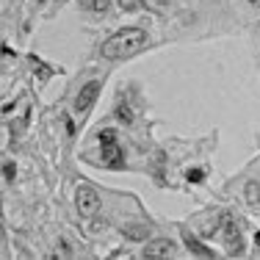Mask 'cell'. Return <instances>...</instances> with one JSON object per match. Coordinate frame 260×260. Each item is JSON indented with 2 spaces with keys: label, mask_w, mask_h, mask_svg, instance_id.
<instances>
[{
  "label": "cell",
  "mask_w": 260,
  "mask_h": 260,
  "mask_svg": "<svg viewBox=\"0 0 260 260\" xmlns=\"http://www.w3.org/2000/svg\"><path fill=\"white\" fill-rule=\"evenodd\" d=\"M144 45H147V34L141 28H122L103 42L100 55L105 61H125L139 50H144Z\"/></svg>",
  "instance_id": "obj_1"
},
{
  "label": "cell",
  "mask_w": 260,
  "mask_h": 260,
  "mask_svg": "<svg viewBox=\"0 0 260 260\" xmlns=\"http://www.w3.org/2000/svg\"><path fill=\"white\" fill-rule=\"evenodd\" d=\"M75 205H78V213L89 219V216H94L97 208H100V197H97V191L91 188V185H78Z\"/></svg>",
  "instance_id": "obj_2"
},
{
  "label": "cell",
  "mask_w": 260,
  "mask_h": 260,
  "mask_svg": "<svg viewBox=\"0 0 260 260\" xmlns=\"http://www.w3.org/2000/svg\"><path fill=\"white\" fill-rule=\"evenodd\" d=\"M97 91H100V80H89V83L78 91V97H75V114H86V111L94 105Z\"/></svg>",
  "instance_id": "obj_3"
},
{
  "label": "cell",
  "mask_w": 260,
  "mask_h": 260,
  "mask_svg": "<svg viewBox=\"0 0 260 260\" xmlns=\"http://www.w3.org/2000/svg\"><path fill=\"white\" fill-rule=\"evenodd\" d=\"M169 255H172V241L169 238H155L141 249V257H147V260H164Z\"/></svg>",
  "instance_id": "obj_4"
},
{
  "label": "cell",
  "mask_w": 260,
  "mask_h": 260,
  "mask_svg": "<svg viewBox=\"0 0 260 260\" xmlns=\"http://www.w3.org/2000/svg\"><path fill=\"white\" fill-rule=\"evenodd\" d=\"M221 221H224V238H227V244H230V252H233V255H241L244 241H241V230H238V224H235V219L224 216Z\"/></svg>",
  "instance_id": "obj_5"
},
{
  "label": "cell",
  "mask_w": 260,
  "mask_h": 260,
  "mask_svg": "<svg viewBox=\"0 0 260 260\" xmlns=\"http://www.w3.org/2000/svg\"><path fill=\"white\" fill-rule=\"evenodd\" d=\"M183 244L188 246V249L194 252L197 257H213V249H208L205 244H200V241L194 238V233H191V230H185V227H183Z\"/></svg>",
  "instance_id": "obj_6"
},
{
  "label": "cell",
  "mask_w": 260,
  "mask_h": 260,
  "mask_svg": "<svg viewBox=\"0 0 260 260\" xmlns=\"http://www.w3.org/2000/svg\"><path fill=\"white\" fill-rule=\"evenodd\" d=\"M122 150H119V147H116V144H103V160H105V164H108V166H114V169H119V166H122Z\"/></svg>",
  "instance_id": "obj_7"
},
{
  "label": "cell",
  "mask_w": 260,
  "mask_h": 260,
  "mask_svg": "<svg viewBox=\"0 0 260 260\" xmlns=\"http://www.w3.org/2000/svg\"><path fill=\"white\" fill-rule=\"evenodd\" d=\"M122 233H125L127 238H133V241H144L147 235H150V227H147V224H139V221H133V227H130V224H122Z\"/></svg>",
  "instance_id": "obj_8"
},
{
  "label": "cell",
  "mask_w": 260,
  "mask_h": 260,
  "mask_svg": "<svg viewBox=\"0 0 260 260\" xmlns=\"http://www.w3.org/2000/svg\"><path fill=\"white\" fill-rule=\"evenodd\" d=\"M244 194H246V202H249V205H260V183H257V180H249V183H246Z\"/></svg>",
  "instance_id": "obj_9"
},
{
  "label": "cell",
  "mask_w": 260,
  "mask_h": 260,
  "mask_svg": "<svg viewBox=\"0 0 260 260\" xmlns=\"http://www.w3.org/2000/svg\"><path fill=\"white\" fill-rule=\"evenodd\" d=\"M116 3H119L122 11H139L144 6V0H116Z\"/></svg>",
  "instance_id": "obj_10"
},
{
  "label": "cell",
  "mask_w": 260,
  "mask_h": 260,
  "mask_svg": "<svg viewBox=\"0 0 260 260\" xmlns=\"http://www.w3.org/2000/svg\"><path fill=\"white\" fill-rule=\"evenodd\" d=\"M116 119L125 122V125H130V122H133V114H130L127 105H119V108H116Z\"/></svg>",
  "instance_id": "obj_11"
},
{
  "label": "cell",
  "mask_w": 260,
  "mask_h": 260,
  "mask_svg": "<svg viewBox=\"0 0 260 260\" xmlns=\"http://www.w3.org/2000/svg\"><path fill=\"white\" fill-rule=\"evenodd\" d=\"M100 144H116V130H111V127L100 130Z\"/></svg>",
  "instance_id": "obj_12"
},
{
  "label": "cell",
  "mask_w": 260,
  "mask_h": 260,
  "mask_svg": "<svg viewBox=\"0 0 260 260\" xmlns=\"http://www.w3.org/2000/svg\"><path fill=\"white\" fill-rule=\"evenodd\" d=\"M108 6H111V0H91V9L89 11H94V14H105Z\"/></svg>",
  "instance_id": "obj_13"
},
{
  "label": "cell",
  "mask_w": 260,
  "mask_h": 260,
  "mask_svg": "<svg viewBox=\"0 0 260 260\" xmlns=\"http://www.w3.org/2000/svg\"><path fill=\"white\" fill-rule=\"evenodd\" d=\"M14 175H17V166L11 164V160H6V164H3V177H6V180H14Z\"/></svg>",
  "instance_id": "obj_14"
},
{
  "label": "cell",
  "mask_w": 260,
  "mask_h": 260,
  "mask_svg": "<svg viewBox=\"0 0 260 260\" xmlns=\"http://www.w3.org/2000/svg\"><path fill=\"white\" fill-rule=\"evenodd\" d=\"M166 3H169V0H144V6H147V9H152V11H164Z\"/></svg>",
  "instance_id": "obj_15"
},
{
  "label": "cell",
  "mask_w": 260,
  "mask_h": 260,
  "mask_svg": "<svg viewBox=\"0 0 260 260\" xmlns=\"http://www.w3.org/2000/svg\"><path fill=\"white\" fill-rule=\"evenodd\" d=\"M185 177H188L191 183H202V177H205V172H202V169H188V172H185Z\"/></svg>",
  "instance_id": "obj_16"
},
{
  "label": "cell",
  "mask_w": 260,
  "mask_h": 260,
  "mask_svg": "<svg viewBox=\"0 0 260 260\" xmlns=\"http://www.w3.org/2000/svg\"><path fill=\"white\" fill-rule=\"evenodd\" d=\"M249 3H252V6H255V9H260V0H249Z\"/></svg>",
  "instance_id": "obj_17"
},
{
  "label": "cell",
  "mask_w": 260,
  "mask_h": 260,
  "mask_svg": "<svg viewBox=\"0 0 260 260\" xmlns=\"http://www.w3.org/2000/svg\"><path fill=\"white\" fill-rule=\"evenodd\" d=\"M255 244H260V233H255Z\"/></svg>",
  "instance_id": "obj_18"
}]
</instances>
